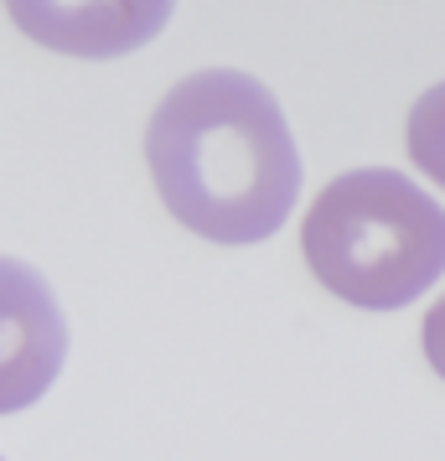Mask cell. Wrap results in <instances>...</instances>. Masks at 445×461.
<instances>
[{
	"instance_id": "6da1fadb",
	"label": "cell",
	"mask_w": 445,
	"mask_h": 461,
	"mask_svg": "<svg viewBox=\"0 0 445 461\" xmlns=\"http://www.w3.org/2000/svg\"><path fill=\"white\" fill-rule=\"evenodd\" d=\"M146 161L171 218L212 244L270 239L300 192L285 109L238 68H208L171 88L150 114Z\"/></svg>"
},
{
	"instance_id": "7a4b0ae2",
	"label": "cell",
	"mask_w": 445,
	"mask_h": 461,
	"mask_svg": "<svg viewBox=\"0 0 445 461\" xmlns=\"http://www.w3.org/2000/svg\"><path fill=\"white\" fill-rule=\"evenodd\" d=\"M306 265L362 312H399L445 275V208L388 167L347 171L306 212Z\"/></svg>"
},
{
	"instance_id": "3957f363",
	"label": "cell",
	"mask_w": 445,
	"mask_h": 461,
	"mask_svg": "<svg viewBox=\"0 0 445 461\" xmlns=\"http://www.w3.org/2000/svg\"><path fill=\"white\" fill-rule=\"evenodd\" d=\"M67 357L63 306L42 275L0 254V415H16L52 389Z\"/></svg>"
},
{
	"instance_id": "277c9868",
	"label": "cell",
	"mask_w": 445,
	"mask_h": 461,
	"mask_svg": "<svg viewBox=\"0 0 445 461\" xmlns=\"http://www.w3.org/2000/svg\"><path fill=\"white\" fill-rule=\"evenodd\" d=\"M176 0H5L11 22L63 58H125L161 37Z\"/></svg>"
},
{
	"instance_id": "5b68a950",
	"label": "cell",
	"mask_w": 445,
	"mask_h": 461,
	"mask_svg": "<svg viewBox=\"0 0 445 461\" xmlns=\"http://www.w3.org/2000/svg\"><path fill=\"white\" fill-rule=\"evenodd\" d=\"M404 150H409V161H414L435 187H445V84H435L420 104L409 109Z\"/></svg>"
},
{
	"instance_id": "8992f818",
	"label": "cell",
	"mask_w": 445,
	"mask_h": 461,
	"mask_svg": "<svg viewBox=\"0 0 445 461\" xmlns=\"http://www.w3.org/2000/svg\"><path fill=\"white\" fill-rule=\"evenodd\" d=\"M424 357H430V368L445 378V295L435 301V312L424 316Z\"/></svg>"
}]
</instances>
